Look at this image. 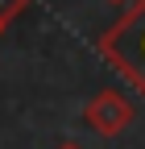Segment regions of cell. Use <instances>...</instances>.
Returning <instances> with one entry per match:
<instances>
[{"instance_id": "6da1fadb", "label": "cell", "mask_w": 145, "mask_h": 149, "mask_svg": "<svg viewBox=\"0 0 145 149\" xmlns=\"http://www.w3.org/2000/svg\"><path fill=\"white\" fill-rule=\"evenodd\" d=\"M96 50H100V58L112 62V70H120L124 83L145 100V0H133V4L100 33Z\"/></svg>"}, {"instance_id": "7a4b0ae2", "label": "cell", "mask_w": 145, "mask_h": 149, "mask_svg": "<svg viewBox=\"0 0 145 149\" xmlns=\"http://www.w3.org/2000/svg\"><path fill=\"white\" fill-rule=\"evenodd\" d=\"M83 120H87V128L100 133V137H120L124 128L137 120V108L124 100L116 87H104V91H96V95L87 100Z\"/></svg>"}, {"instance_id": "3957f363", "label": "cell", "mask_w": 145, "mask_h": 149, "mask_svg": "<svg viewBox=\"0 0 145 149\" xmlns=\"http://www.w3.org/2000/svg\"><path fill=\"white\" fill-rule=\"evenodd\" d=\"M29 4H33V0H0V25L8 29V25H13V21H17V17H21Z\"/></svg>"}, {"instance_id": "277c9868", "label": "cell", "mask_w": 145, "mask_h": 149, "mask_svg": "<svg viewBox=\"0 0 145 149\" xmlns=\"http://www.w3.org/2000/svg\"><path fill=\"white\" fill-rule=\"evenodd\" d=\"M108 4H133V0H108Z\"/></svg>"}, {"instance_id": "5b68a950", "label": "cell", "mask_w": 145, "mask_h": 149, "mask_svg": "<svg viewBox=\"0 0 145 149\" xmlns=\"http://www.w3.org/2000/svg\"><path fill=\"white\" fill-rule=\"evenodd\" d=\"M58 149H79V145H58Z\"/></svg>"}, {"instance_id": "8992f818", "label": "cell", "mask_w": 145, "mask_h": 149, "mask_svg": "<svg viewBox=\"0 0 145 149\" xmlns=\"http://www.w3.org/2000/svg\"><path fill=\"white\" fill-rule=\"evenodd\" d=\"M0 37H4V25H0Z\"/></svg>"}]
</instances>
